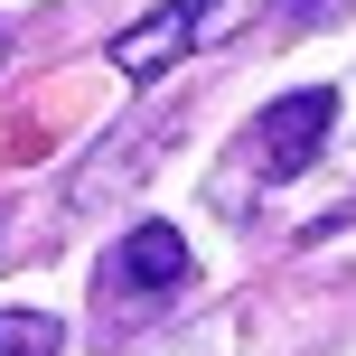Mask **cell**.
Here are the masks:
<instances>
[{"label": "cell", "instance_id": "1", "mask_svg": "<svg viewBox=\"0 0 356 356\" xmlns=\"http://www.w3.org/2000/svg\"><path fill=\"white\" fill-rule=\"evenodd\" d=\"M263 19V0H160L150 19H131L122 38H113V66L122 75H169L178 56H197V47H216V38H234V29H253Z\"/></svg>", "mask_w": 356, "mask_h": 356}, {"label": "cell", "instance_id": "2", "mask_svg": "<svg viewBox=\"0 0 356 356\" xmlns=\"http://www.w3.org/2000/svg\"><path fill=\"white\" fill-rule=\"evenodd\" d=\"M328 122H338V94H328V85L282 94V104H272L263 122H253V160H263L272 178H300V169L328 150Z\"/></svg>", "mask_w": 356, "mask_h": 356}, {"label": "cell", "instance_id": "3", "mask_svg": "<svg viewBox=\"0 0 356 356\" xmlns=\"http://www.w3.org/2000/svg\"><path fill=\"white\" fill-rule=\"evenodd\" d=\"M188 234L160 225V216H141V225L113 244V291H141V300H169V291H188Z\"/></svg>", "mask_w": 356, "mask_h": 356}, {"label": "cell", "instance_id": "4", "mask_svg": "<svg viewBox=\"0 0 356 356\" xmlns=\"http://www.w3.org/2000/svg\"><path fill=\"white\" fill-rule=\"evenodd\" d=\"M150 160H160V131H150V141H113V150H104V160H94L85 178H75V207H104V197H113V188H122V178H141Z\"/></svg>", "mask_w": 356, "mask_h": 356}, {"label": "cell", "instance_id": "5", "mask_svg": "<svg viewBox=\"0 0 356 356\" xmlns=\"http://www.w3.org/2000/svg\"><path fill=\"white\" fill-rule=\"evenodd\" d=\"M56 347H66V328L47 309H0V356H56Z\"/></svg>", "mask_w": 356, "mask_h": 356}, {"label": "cell", "instance_id": "6", "mask_svg": "<svg viewBox=\"0 0 356 356\" xmlns=\"http://www.w3.org/2000/svg\"><path fill=\"white\" fill-rule=\"evenodd\" d=\"M0 253H10V216H0Z\"/></svg>", "mask_w": 356, "mask_h": 356}, {"label": "cell", "instance_id": "7", "mask_svg": "<svg viewBox=\"0 0 356 356\" xmlns=\"http://www.w3.org/2000/svg\"><path fill=\"white\" fill-rule=\"evenodd\" d=\"M0 56H10V38H0Z\"/></svg>", "mask_w": 356, "mask_h": 356}]
</instances>
